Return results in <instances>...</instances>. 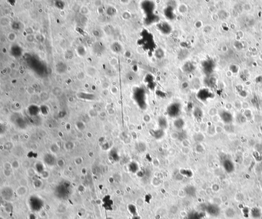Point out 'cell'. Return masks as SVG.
<instances>
[{"mask_svg": "<svg viewBox=\"0 0 262 219\" xmlns=\"http://www.w3.org/2000/svg\"><path fill=\"white\" fill-rule=\"evenodd\" d=\"M163 131L162 130H159L154 131V136L156 138H160L162 137Z\"/></svg>", "mask_w": 262, "mask_h": 219, "instance_id": "cell-7", "label": "cell"}, {"mask_svg": "<svg viewBox=\"0 0 262 219\" xmlns=\"http://www.w3.org/2000/svg\"><path fill=\"white\" fill-rule=\"evenodd\" d=\"M175 126L177 129H181L183 128L184 126V122L182 120H181V119H179L175 121Z\"/></svg>", "mask_w": 262, "mask_h": 219, "instance_id": "cell-6", "label": "cell"}, {"mask_svg": "<svg viewBox=\"0 0 262 219\" xmlns=\"http://www.w3.org/2000/svg\"><path fill=\"white\" fill-rule=\"evenodd\" d=\"M107 219H112L111 218H107Z\"/></svg>", "mask_w": 262, "mask_h": 219, "instance_id": "cell-13", "label": "cell"}, {"mask_svg": "<svg viewBox=\"0 0 262 219\" xmlns=\"http://www.w3.org/2000/svg\"><path fill=\"white\" fill-rule=\"evenodd\" d=\"M252 215L254 218H259L261 215V213L260 210L257 213V208H254L252 210Z\"/></svg>", "mask_w": 262, "mask_h": 219, "instance_id": "cell-8", "label": "cell"}, {"mask_svg": "<svg viewBox=\"0 0 262 219\" xmlns=\"http://www.w3.org/2000/svg\"><path fill=\"white\" fill-rule=\"evenodd\" d=\"M27 190L24 186H21L18 188L16 190L17 194L20 196H23L26 194Z\"/></svg>", "mask_w": 262, "mask_h": 219, "instance_id": "cell-5", "label": "cell"}, {"mask_svg": "<svg viewBox=\"0 0 262 219\" xmlns=\"http://www.w3.org/2000/svg\"><path fill=\"white\" fill-rule=\"evenodd\" d=\"M43 219V218H41V219Z\"/></svg>", "mask_w": 262, "mask_h": 219, "instance_id": "cell-14", "label": "cell"}, {"mask_svg": "<svg viewBox=\"0 0 262 219\" xmlns=\"http://www.w3.org/2000/svg\"><path fill=\"white\" fill-rule=\"evenodd\" d=\"M29 219H37V218L33 214H31L29 216Z\"/></svg>", "mask_w": 262, "mask_h": 219, "instance_id": "cell-11", "label": "cell"}, {"mask_svg": "<svg viewBox=\"0 0 262 219\" xmlns=\"http://www.w3.org/2000/svg\"></svg>", "mask_w": 262, "mask_h": 219, "instance_id": "cell-15", "label": "cell"}, {"mask_svg": "<svg viewBox=\"0 0 262 219\" xmlns=\"http://www.w3.org/2000/svg\"><path fill=\"white\" fill-rule=\"evenodd\" d=\"M223 167H224L225 170L227 173H231L234 171V164L231 160H230L229 159L225 160L223 162Z\"/></svg>", "mask_w": 262, "mask_h": 219, "instance_id": "cell-3", "label": "cell"}, {"mask_svg": "<svg viewBox=\"0 0 262 219\" xmlns=\"http://www.w3.org/2000/svg\"><path fill=\"white\" fill-rule=\"evenodd\" d=\"M0 219H4V218H3V217H2V216H1V217H0Z\"/></svg>", "mask_w": 262, "mask_h": 219, "instance_id": "cell-12", "label": "cell"}, {"mask_svg": "<svg viewBox=\"0 0 262 219\" xmlns=\"http://www.w3.org/2000/svg\"><path fill=\"white\" fill-rule=\"evenodd\" d=\"M28 175L32 176L34 175V171L32 170H28Z\"/></svg>", "mask_w": 262, "mask_h": 219, "instance_id": "cell-10", "label": "cell"}, {"mask_svg": "<svg viewBox=\"0 0 262 219\" xmlns=\"http://www.w3.org/2000/svg\"><path fill=\"white\" fill-rule=\"evenodd\" d=\"M43 201L37 197H32L29 199V206L31 210L33 212H39L43 208Z\"/></svg>", "mask_w": 262, "mask_h": 219, "instance_id": "cell-1", "label": "cell"}, {"mask_svg": "<svg viewBox=\"0 0 262 219\" xmlns=\"http://www.w3.org/2000/svg\"><path fill=\"white\" fill-rule=\"evenodd\" d=\"M8 190H9V188H7V189H4L3 190V191L2 192V196L4 198V199L6 200H10L12 197V195H13V193L11 191L12 190H11L10 192H9L8 193Z\"/></svg>", "mask_w": 262, "mask_h": 219, "instance_id": "cell-4", "label": "cell"}, {"mask_svg": "<svg viewBox=\"0 0 262 219\" xmlns=\"http://www.w3.org/2000/svg\"><path fill=\"white\" fill-rule=\"evenodd\" d=\"M167 124V121H165V119L164 118H162L161 119V120H160L159 121V126L161 128H165L167 127V125L166 124Z\"/></svg>", "mask_w": 262, "mask_h": 219, "instance_id": "cell-9", "label": "cell"}, {"mask_svg": "<svg viewBox=\"0 0 262 219\" xmlns=\"http://www.w3.org/2000/svg\"><path fill=\"white\" fill-rule=\"evenodd\" d=\"M181 107L178 103H173L171 104L168 108V113L171 117H177L180 113Z\"/></svg>", "mask_w": 262, "mask_h": 219, "instance_id": "cell-2", "label": "cell"}]
</instances>
